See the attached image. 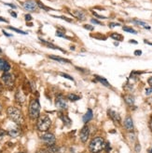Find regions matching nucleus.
Instances as JSON below:
<instances>
[{"label":"nucleus","mask_w":152,"mask_h":153,"mask_svg":"<svg viewBox=\"0 0 152 153\" xmlns=\"http://www.w3.org/2000/svg\"><path fill=\"white\" fill-rule=\"evenodd\" d=\"M7 113L8 116L10 117V119L12 120L15 123L17 124H23L24 120H23V116L22 111L17 109L15 107H10L7 110Z\"/></svg>","instance_id":"f257e3e1"},{"label":"nucleus","mask_w":152,"mask_h":153,"mask_svg":"<svg viewBox=\"0 0 152 153\" xmlns=\"http://www.w3.org/2000/svg\"><path fill=\"white\" fill-rule=\"evenodd\" d=\"M40 104L38 100H32L29 104V116L31 119H37L39 117Z\"/></svg>","instance_id":"f03ea898"},{"label":"nucleus","mask_w":152,"mask_h":153,"mask_svg":"<svg viewBox=\"0 0 152 153\" xmlns=\"http://www.w3.org/2000/svg\"><path fill=\"white\" fill-rule=\"evenodd\" d=\"M105 140L102 137H96L93 139L90 144V150L93 153H98L105 149Z\"/></svg>","instance_id":"7ed1b4c3"},{"label":"nucleus","mask_w":152,"mask_h":153,"mask_svg":"<svg viewBox=\"0 0 152 153\" xmlns=\"http://www.w3.org/2000/svg\"><path fill=\"white\" fill-rule=\"evenodd\" d=\"M50 123H51L50 119L49 118L47 115H41V116L38 117L37 126H38L39 131L45 132V131H47L50 128Z\"/></svg>","instance_id":"20e7f679"},{"label":"nucleus","mask_w":152,"mask_h":153,"mask_svg":"<svg viewBox=\"0 0 152 153\" xmlns=\"http://www.w3.org/2000/svg\"><path fill=\"white\" fill-rule=\"evenodd\" d=\"M2 81L7 86H12L14 84V77L8 73H5L2 75Z\"/></svg>","instance_id":"39448f33"},{"label":"nucleus","mask_w":152,"mask_h":153,"mask_svg":"<svg viewBox=\"0 0 152 153\" xmlns=\"http://www.w3.org/2000/svg\"><path fill=\"white\" fill-rule=\"evenodd\" d=\"M41 139H42L44 142H45V143H47L49 146H50V145H53V144L55 143V137L53 136L52 134L47 133V134H42V136H41Z\"/></svg>","instance_id":"423d86ee"},{"label":"nucleus","mask_w":152,"mask_h":153,"mask_svg":"<svg viewBox=\"0 0 152 153\" xmlns=\"http://www.w3.org/2000/svg\"><path fill=\"white\" fill-rule=\"evenodd\" d=\"M89 136H90V129H89L88 126H84L81 131H80V139H81L82 142H86L89 138Z\"/></svg>","instance_id":"0eeeda50"},{"label":"nucleus","mask_w":152,"mask_h":153,"mask_svg":"<svg viewBox=\"0 0 152 153\" xmlns=\"http://www.w3.org/2000/svg\"><path fill=\"white\" fill-rule=\"evenodd\" d=\"M23 6L26 10H29V11H35V8L38 7L37 3H35L34 1H26L23 4Z\"/></svg>","instance_id":"6e6552de"},{"label":"nucleus","mask_w":152,"mask_h":153,"mask_svg":"<svg viewBox=\"0 0 152 153\" xmlns=\"http://www.w3.org/2000/svg\"><path fill=\"white\" fill-rule=\"evenodd\" d=\"M55 105H56L57 108H59V109H62V110H66L67 109V104H66V102L64 100H62L61 97H58L56 98Z\"/></svg>","instance_id":"1a4fd4ad"},{"label":"nucleus","mask_w":152,"mask_h":153,"mask_svg":"<svg viewBox=\"0 0 152 153\" xmlns=\"http://www.w3.org/2000/svg\"><path fill=\"white\" fill-rule=\"evenodd\" d=\"M71 14H72L74 17H76L78 20L79 21H84L86 19V16H85V13L81 10H74L71 11Z\"/></svg>","instance_id":"9d476101"},{"label":"nucleus","mask_w":152,"mask_h":153,"mask_svg":"<svg viewBox=\"0 0 152 153\" xmlns=\"http://www.w3.org/2000/svg\"><path fill=\"white\" fill-rule=\"evenodd\" d=\"M107 113H108V116L110 117V118L115 122V123H120V116L118 112H116L112 110H108V111H107Z\"/></svg>","instance_id":"9b49d317"},{"label":"nucleus","mask_w":152,"mask_h":153,"mask_svg":"<svg viewBox=\"0 0 152 153\" xmlns=\"http://www.w3.org/2000/svg\"><path fill=\"white\" fill-rule=\"evenodd\" d=\"M0 70L5 71V73H8V71L11 70V65L8 64V62L3 59H0Z\"/></svg>","instance_id":"f8f14e48"},{"label":"nucleus","mask_w":152,"mask_h":153,"mask_svg":"<svg viewBox=\"0 0 152 153\" xmlns=\"http://www.w3.org/2000/svg\"><path fill=\"white\" fill-rule=\"evenodd\" d=\"M124 126L128 131L133 130V123H132V119L131 117H126V119L124 121Z\"/></svg>","instance_id":"ddd939ff"},{"label":"nucleus","mask_w":152,"mask_h":153,"mask_svg":"<svg viewBox=\"0 0 152 153\" xmlns=\"http://www.w3.org/2000/svg\"><path fill=\"white\" fill-rule=\"evenodd\" d=\"M92 119H93V111L89 109L87 111V113L83 116V122L84 123H87V122H89V121L92 120Z\"/></svg>","instance_id":"4468645a"},{"label":"nucleus","mask_w":152,"mask_h":153,"mask_svg":"<svg viewBox=\"0 0 152 153\" xmlns=\"http://www.w3.org/2000/svg\"><path fill=\"white\" fill-rule=\"evenodd\" d=\"M48 151L50 152V153H60V149H59V147H57L56 145H50L49 147H48Z\"/></svg>","instance_id":"2eb2a0df"},{"label":"nucleus","mask_w":152,"mask_h":153,"mask_svg":"<svg viewBox=\"0 0 152 153\" xmlns=\"http://www.w3.org/2000/svg\"><path fill=\"white\" fill-rule=\"evenodd\" d=\"M124 100L125 101H126V103L130 106L133 105V103H135V97H133L132 95H127L124 97Z\"/></svg>","instance_id":"dca6fc26"},{"label":"nucleus","mask_w":152,"mask_h":153,"mask_svg":"<svg viewBox=\"0 0 152 153\" xmlns=\"http://www.w3.org/2000/svg\"><path fill=\"white\" fill-rule=\"evenodd\" d=\"M41 40V42L43 43V44H45L47 47H49L50 48H52V49H58V50H61V51H62L64 52V50L62 49H61L60 48H58V47H56V46H54L53 44H51V43H50V42H47V41H45V40H43V39H40Z\"/></svg>","instance_id":"f3484780"},{"label":"nucleus","mask_w":152,"mask_h":153,"mask_svg":"<svg viewBox=\"0 0 152 153\" xmlns=\"http://www.w3.org/2000/svg\"><path fill=\"white\" fill-rule=\"evenodd\" d=\"M19 134H20V130L18 128H12L11 130H8V134H10L11 137H16L19 136Z\"/></svg>","instance_id":"a211bd4d"},{"label":"nucleus","mask_w":152,"mask_h":153,"mask_svg":"<svg viewBox=\"0 0 152 153\" xmlns=\"http://www.w3.org/2000/svg\"><path fill=\"white\" fill-rule=\"evenodd\" d=\"M16 100L18 102H20V103H23L24 102L25 100V97L23 95V93L21 91H18V93L16 94Z\"/></svg>","instance_id":"6ab92c4d"},{"label":"nucleus","mask_w":152,"mask_h":153,"mask_svg":"<svg viewBox=\"0 0 152 153\" xmlns=\"http://www.w3.org/2000/svg\"><path fill=\"white\" fill-rule=\"evenodd\" d=\"M61 119L62 120V122H64V124L66 125V126H69V125H71V123H72L71 120L68 118L66 115H62L61 116Z\"/></svg>","instance_id":"aec40b11"},{"label":"nucleus","mask_w":152,"mask_h":153,"mask_svg":"<svg viewBox=\"0 0 152 153\" xmlns=\"http://www.w3.org/2000/svg\"><path fill=\"white\" fill-rule=\"evenodd\" d=\"M50 59H54V60H57V61H59V62H65V63H69V62H70L68 59H62V58H60V57H56V56H50Z\"/></svg>","instance_id":"412c9836"},{"label":"nucleus","mask_w":152,"mask_h":153,"mask_svg":"<svg viewBox=\"0 0 152 153\" xmlns=\"http://www.w3.org/2000/svg\"><path fill=\"white\" fill-rule=\"evenodd\" d=\"M67 98H68L69 100H71V101H76V100H79V97L77 96V95H75V94H69L67 96Z\"/></svg>","instance_id":"4be33fe9"},{"label":"nucleus","mask_w":152,"mask_h":153,"mask_svg":"<svg viewBox=\"0 0 152 153\" xmlns=\"http://www.w3.org/2000/svg\"><path fill=\"white\" fill-rule=\"evenodd\" d=\"M96 79L99 81L100 83H102L104 85H105V86H109L110 85H109V83L107 82V81L105 80V79H104V78H102V77H100V76H96Z\"/></svg>","instance_id":"5701e85b"},{"label":"nucleus","mask_w":152,"mask_h":153,"mask_svg":"<svg viewBox=\"0 0 152 153\" xmlns=\"http://www.w3.org/2000/svg\"><path fill=\"white\" fill-rule=\"evenodd\" d=\"M111 38L115 39V40H118V41H121L122 40V36L119 33H112L111 34Z\"/></svg>","instance_id":"b1692460"},{"label":"nucleus","mask_w":152,"mask_h":153,"mask_svg":"<svg viewBox=\"0 0 152 153\" xmlns=\"http://www.w3.org/2000/svg\"><path fill=\"white\" fill-rule=\"evenodd\" d=\"M123 31L125 32H128V33H133V34H136V31L133 30L132 28H130V27H123Z\"/></svg>","instance_id":"393cba45"},{"label":"nucleus","mask_w":152,"mask_h":153,"mask_svg":"<svg viewBox=\"0 0 152 153\" xmlns=\"http://www.w3.org/2000/svg\"><path fill=\"white\" fill-rule=\"evenodd\" d=\"M8 29H11V30H12V31H14V32L19 33H21V34H27V33H25V32H23V31H21V30H19V29L13 28V27H8Z\"/></svg>","instance_id":"a878e982"},{"label":"nucleus","mask_w":152,"mask_h":153,"mask_svg":"<svg viewBox=\"0 0 152 153\" xmlns=\"http://www.w3.org/2000/svg\"><path fill=\"white\" fill-rule=\"evenodd\" d=\"M56 36H59V37H64V38L69 39V37H67L65 33H62V32H59V31H57V32H56Z\"/></svg>","instance_id":"bb28decb"},{"label":"nucleus","mask_w":152,"mask_h":153,"mask_svg":"<svg viewBox=\"0 0 152 153\" xmlns=\"http://www.w3.org/2000/svg\"><path fill=\"white\" fill-rule=\"evenodd\" d=\"M60 75L62 76V77H65V78H66V79H68V80H70V81H74V79H73L72 77H71L70 75H68V74H62V73H61Z\"/></svg>","instance_id":"cd10ccee"},{"label":"nucleus","mask_w":152,"mask_h":153,"mask_svg":"<svg viewBox=\"0 0 152 153\" xmlns=\"http://www.w3.org/2000/svg\"><path fill=\"white\" fill-rule=\"evenodd\" d=\"M7 133L3 130V129H1L0 128V140H1L4 137H5V134H6Z\"/></svg>","instance_id":"c85d7f7f"},{"label":"nucleus","mask_w":152,"mask_h":153,"mask_svg":"<svg viewBox=\"0 0 152 153\" xmlns=\"http://www.w3.org/2000/svg\"><path fill=\"white\" fill-rule=\"evenodd\" d=\"M150 94H152V86L150 87V88H147V89H146V95H150Z\"/></svg>","instance_id":"c756f323"},{"label":"nucleus","mask_w":152,"mask_h":153,"mask_svg":"<svg viewBox=\"0 0 152 153\" xmlns=\"http://www.w3.org/2000/svg\"><path fill=\"white\" fill-rule=\"evenodd\" d=\"M38 6L40 7H42V8H44V10H50V8L49 7H45V6H44V5H42L39 1L38 2Z\"/></svg>","instance_id":"7c9ffc66"},{"label":"nucleus","mask_w":152,"mask_h":153,"mask_svg":"<svg viewBox=\"0 0 152 153\" xmlns=\"http://www.w3.org/2000/svg\"><path fill=\"white\" fill-rule=\"evenodd\" d=\"M84 28L87 29V30H91V31L93 30V26H90V25H84Z\"/></svg>","instance_id":"2f4dec72"},{"label":"nucleus","mask_w":152,"mask_h":153,"mask_svg":"<svg viewBox=\"0 0 152 153\" xmlns=\"http://www.w3.org/2000/svg\"><path fill=\"white\" fill-rule=\"evenodd\" d=\"M53 17H56V16H53ZM56 18H60V19H62V20H65V21H67V22H71V20L70 19H67L66 17H64V16H62V17H56Z\"/></svg>","instance_id":"473e14b6"},{"label":"nucleus","mask_w":152,"mask_h":153,"mask_svg":"<svg viewBox=\"0 0 152 153\" xmlns=\"http://www.w3.org/2000/svg\"><path fill=\"white\" fill-rule=\"evenodd\" d=\"M25 20H26V21H27V22L31 21V20H32V17H31V15H29V14H27V15H25Z\"/></svg>","instance_id":"72a5a7b5"},{"label":"nucleus","mask_w":152,"mask_h":153,"mask_svg":"<svg viewBox=\"0 0 152 153\" xmlns=\"http://www.w3.org/2000/svg\"><path fill=\"white\" fill-rule=\"evenodd\" d=\"M142 54V51L141 50H136V51H135V55H136V56H140Z\"/></svg>","instance_id":"f704fd0d"},{"label":"nucleus","mask_w":152,"mask_h":153,"mask_svg":"<svg viewBox=\"0 0 152 153\" xmlns=\"http://www.w3.org/2000/svg\"><path fill=\"white\" fill-rule=\"evenodd\" d=\"M93 14H94V15H95L96 17H98V18H99V19H106L105 17H104V16H100V15H98L97 13H94V12H93Z\"/></svg>","instance_id":"c9c22d12"},{"label":"nucleus","mask_w":152,"mask_h":153,"mask_svg":"<svg viewBox=\"0 0 152 153\" xmlns=\"http://www.w3.org/2000/svg\"><path fill=\"white\" fill-rule=\"evenodd\" d=\"M92 22L93 23H95V24H100V25L102 24L99 21H97V20H92Z\"/></svg>","instance_id":"e433bc0d"},{"label":"nucleus","mask_w":152,"mask_h":153,"mask_svg":"<svg viewBox=\"0 0 152 153\" xmlns=\"http://www.w3.org/2000/svg\"><path fill=\"white\" fill-rule=\"evenodd\" d=\"M140 145H139V144H137V145H136V147H135V151L136 152H139L140 151Z\"/></svg>","instance_id":"4c0bfd02"},{"label":"nucleus","mask_w":152,"mask_h":153,"mask_svg":"<svg viewBox=\"0 0 152 153\" xmlns=\"http://www.w3.org/2000/svg\"><path fill=\"white\" fill-rule=\"evenodd\" d=\"M147 82H148L149 85H150V86H152V77H150V78L147 80Z\"/></svg>","instance_id":"58836bf2"},{"label":"nucleus","mask_w":152,"mask_h":153,"mask_svg":"<svg viewBox=\"0 0 152 153\" xmlns=\"http://www.w3.org/2000/svg\"><path fill=\"white\" fill-rule=\"evenodd\" d=\"M0 22H7V20H5L4 18L2 17H0Z\"/></svg>","instance_id":"ea45409f"},{"label":"nucleus","mask_w":152,"mask_h":153,"mask_svg":"<svg viewBox=\"0 0 152 153\" xmlns=\"http://www.w3.org/2000/svg\"><path fill=\"white\" fill-rule=\"evenodd\" d=\"M120 24H118V23H111L110 24V27H115V26H119Z\"/></svg>","instance_id":"a19ab883"},{"label":"nucleus","mask_w":152,"mask_h":153,"mask_svg":"<svg viewBox=\"0 0 152 153\" xmlns=\"http://www.w3.org/2000/svg\"><path fill=\"white\" fill-rule=\"evenodd\" d=\"M6 5L10 6V7H13V8H15V7H15L14 5H12V4H8V3H6Z\"/></svg>","instance_id":"79ce46f5"},{"label":"nucleus","mask_w":152,"mask_h":153,"mask_svg":"<svg viewBox=\"0 0 152 153\" xmlns=\"http://www.w3.org/2000/svg\"><path fill=\"white\" fill-rule=\"evenodd\" d=\"M11 15H12L13 17H15V18L17 17V14H16L15 12H11Z\"/></svg>","instance_id":"37998d69"},{"label":"nucleus","mask_w":152,"mask_h":153,"mask_svg":"<svg viewBox=\"0 0 152 153\" xmlns=\"http://www.w3.org/2000/svg\"><path fill=\"white\" fill-rule=\"evenodd\" d=\"M3 33H4V34H6V35H7V36H11V34H8V33H7L5 31H3Z\"/></svg>","instance_id":"c03bdc74"},{"label":"nucleus","mask_w":152,"mask_h":153,"mask_svg":"<svg viewBox=\"0 0 152 153\" xmlns=\"http://www.w3.org/2000/svg\"><path fill=\"white\" fill-rule=\"evenodd\" d=\"M37 153H46L45 151H43V150H39V151H38Z\"/></svg>","instance_id":"a18cd8bd"},{"label":"nucleus","mask_w":152,"mask_h":153,"mask_svg":"<svg viewBox=\"0 0 152 153\" xmlns=\"http://www.w3.org/2000/svg\"><path fill=\"white\" fill-rule=\"evenodd\" d=\"M150 127H151V129H152V121H151V123H150Z\"/></svg>","instance_id":"49530a36"},{"label":"nucleus","mask_w":152,"mask_h":153,"mask_svg":"<svg viewBox=\"0 0 152 153\" xmlns=\"http://www.w3.org/2000/svg\"><path fill=\"white\" fill-rule=\"evenodd\" d=\"M0 53H1V49H0Z\"/></svg>","instance_id":"de8ad7c7"},{"label":"nucleus","mask_w":152,"mask_h":153,"mask_svg":"<svg viewBox=\"0 0 152 153\" xmlns=\"http://www.w3.org/2000/svg\"><path fill=\"white\" fill-rule=\"evenodd\" d=\"M151 153H152V149H151Z\"/></svg>","instance_id":"09e8293b"}]
</instances>
